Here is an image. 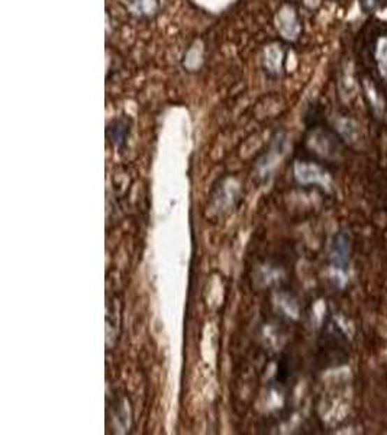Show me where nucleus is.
<instances>
[{
    "instance_id": "nucleus-1",
    "label": "nucleus",
    "mask_w": 387,
    "mask_h": 435,
    "mask_svg": "<svg viewBox=\"0 0 387 435\" xmlns=\"http://www.w3.org/2000/svg\"><path fill=\"white\" fill-rule=\"evenodd\" d=\"M348 254H350V238L346 234L341 233L335 235L333 241V258L338 266H345L348 263Z\"/></svg>"
},
{
    "instance_id": "nucleus-2",
    "label": "nucleus",
    "mask_w": 387,
    "mask_h": 435,
    "mask_svg": "<svg viewBox=\"0 0 387 435\" xmlns=\"http://www.w3.org/2000/svg\"><path fill=\"white\" fill-rule=\"evenodd\" d=\"M374 60L380 78L387 83V35L380 36L374 48Z\"/></svg>"
},
{
    "instance_id": "nucleus-3",
    "label": "nucleus",
    "mask_w": 387,
    "mask_h": 435,
    "mask_svg": "<svg viewBox=\"0 0 387 435\" xmlns=\"http://www.w3.org/2000/svg\"><path fill=\"white\" fill-rule=\"evenodd\" d=\"M383 0H360V8L364 13L370 15L380 9Z\"/></svg>"
},
{
    "instance_id": "nucleus-4",
    "label": "nucleus",
    "mask_w": 387,
    "mask_h": 435,
    "mask_svg": "<svg viewBox=\"0 0 387 435\" xmlns=\"http://www.w3.org/2000/svg\"><path fill=\"white\" fill-rule=\"evenodd\" d=\"M143 13H151L157 8V0H132Z\"/></svg>"
}]
</instances>
